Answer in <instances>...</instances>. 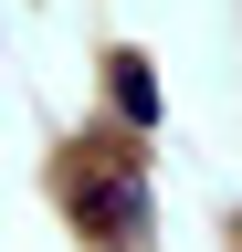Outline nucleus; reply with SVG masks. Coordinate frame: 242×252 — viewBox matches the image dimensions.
I'll return each mask as SVG.
<instances>
[{"label": "nucleus", "instance_id": "f257e3e1", "mask_svg": "<svg viewBox=\"0 0 242 252\" xmlns=\"http://www.w3.org/2000/svg\"><path fill=\"white\" fill-rule=\"evenodd\" d=\"M74 231L95 252H147V179L137 168H74Z\"/></svg>", "mask_w": 242, "mask_h": 252}, {"label": "nucleus", "instance_id": "f03ea898", "mask_svg": "<svg viewBox=\"0 0 242 252\" xmlns=\"http://www.w3.org/2000/svg\"><path fill=\"white\" fill-rule=\"evenodd\" d=\"M105 94L127 105V126H158V74H147V53H116L105 63Z\"/></svg>", "mask_w": 242, "mask_h": 252}]
</instances>
